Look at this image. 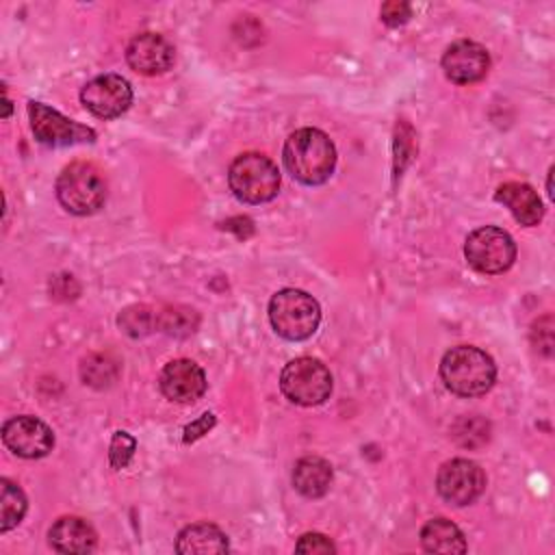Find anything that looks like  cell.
Segmentation results:
<instances>
[{"label": "cell", "instance_id": "cell-1", "mask_svg": "<svg viewBox=\"0 0 555 555\" xmlns=\"http://www.w3.org/2000/svg\"><path fill=\"white\" fill-rule=\"evenodd\" d=\"M284 165L304 184H323L336 165L332 139L317 128H299L284 143Z\"/></svg>", "mask_w": 555, "mask_h": 555}, {"label": "cell", "instance_id": "cell-2", "mask_svg": "<svg viewBox=\"0 0 555 555\" xmlns=\"http://www.w3.org/2000/svg\"><path fill=\"white\" fill-rule=\"evenodd\" d=\"M440 377L451 392L460 397H477L492 388L496 366L486 351L473 345H460L442 356Z\"/></svg>", "mask_w": 555, "mask_h": 555}, {"label": "cell", "instance_id": "cell-3", "mask_svg": "<svg viewBox=\"0 0 555 555\" xmlns=\"http://www.w3.org/2000/svg\"><path fill=\"white\" fill-rule=\"evenodd\" d=\"M269 321L286 340H304L312 336L321 321L317 299L297 288H284L269 301Z\"/></svg>", "mask_w": 555, "mask_h": 555}, {"label": "cell", "instance_id": "cell-4", "mask_svg": "<svg viewBox=\"0 0 555 555\" xmlns=\"http://www.w3.org/2000/svg\"><path fill=\"white\" fill-rule=\"evenodd\" d=\"M232 193L245 204H262L278 195L280 171L275 163L258 152H247L234 158L228 171Z\"/></svg>", "mask_w": 555, "mask_h": 555}, {"label": "cell", "instance_id": "cell-5", "mask_svg": "<svg viewBox=\"0 0 555 555\" xmlns=\"http://www.w3.org/2000/svg\"><path fill=\"white\" fill-rule=\"evenodd\" d=\"M56 197L72 215H93L106 199V182L91 163H72L56 178Z\"/></svg>", "mask_w": 555, "mask_h": 555}, {"label": "cell", "instance_id": "cell-6", "mask_svg": "<svg viewBox=\"0 0 555 555\" xmlns=\"http://www.w3.org/2000/svg\"><path fill=\"white\" fill-rule=\"evenodd\" d=\"M280 388L297 405H319L332 392V373L317 358H295L282 369Z\"/></svg>", "mask_w": 555, "mask_h": 555}, {"label": "cell", "instance_id": "cell-7", "mask_svg": "<svg viewBox=\"0 0 555 555\" xmlns=\"http://www.w3.org/2000/svg\"><path fill=\"white\" fill-rule=\"evenodd\" d=\"M464 256L479 273H503L516 260V245L505 230L483 225L466 236Z\"/></svg>", "mask_w": 555, "mask_h": 555}, {"label": "cell", "instance_id": "cell-8", "mask_svg": "<svg viewBox=\"0 0 555 555\" xmlns=\"http://www.w3.org/2000/svg\"><path fill=\"white\" fill-rule=\"evenodd\" d=\"M28 115H30V128L35 132V139L43 145L63 147V145H74V143H85L95 139V132L91 128L67 119L65 115H61L59 111L41 102H30Z\"/></svg>", "mask_w": 555, "mask_h": 555}, {"label": "cell", "instance_id": "cell-9", "mask_svg": "<svg viewBox=\"0 0 555 555\" xmlns=\"http://www.w3.org/2000/svg\"><path fill=\"white\" fill-rule=\"evenodd\" d=\"M80 102L100 119H115L132 104V87L117 74H104L89 80L80 91Z\"/></svg>", "mask_w": 555, "mask_h": 555}, {"label": "cell", "instance_id": "cell-10", "mask_svg": "<svg viewBox=\"0 0 555 555\" xmlns=\"http://www.w3.org/2000/svg\"><path fill=\"white\" fill-rule=\"evenodd\" d=\"M438 494L453 505L473 503L486 488V475L479 464L457 457L440 466L436 477Z\"/></svg>", "mask_w": 555, "mask_h": 555}, {"label": "cell", "instance_id": "cell-11", "mask_svg": "<svg viewBox=\"0 0 555 555\" xmlns=\"http://www.w3.org/2000/svg\"><path fill=\"white\" fill-rule=\"evenodd\" d=\"M2 442L20 457H43L54 447L52 429L35 416H13L2 425Z\"/></svg>", "mask_w": 555, "mask_h": 555}, {"label": "cell", "instance_id": "cell-12", "mask_svg": "<svg viewBox=\"0 0 555 555\" xmlns=\"http://www.w3.org/2000/svg\"><path fill=\"white\" fill-rule=\"evenodd\" d=\"M444 76L455 85H470L481 80L490 69V56L483 46L462 39L447 48L442 56Z\"/></svg>", "mask_w": 555, "mask_h": 555}, {"label": "cell", "instance_id": "cell-13", "mask_svg": "<svg viewBox=\"0 0 555 555\" xmlns=\"http://www.w3.org/2000/svg\"><path fill=\"white\" fill-rule=\"evenodd\" d=\"M158 382L163 395L178 403H193L206 392V375L202 366L186 358L167 362Z\"/></svg>", "mask_w": 555, "mask_h": 555}, {"label": "cell", "instance_id": "cell-14", "mask_svg": "<svg viewBox=\"0 0 555 555\" xmlns=\"http://www.w3.org/2000/svg\"><path fill=\"white\" fill-rule=\"evenodd\" d=\"M128 65L145 76L163 74L173 63V46L156 33L137 35L126 48Z\"/></svg>", "mask_w": 555, "mask_h": 555}, {"label": "cell", "instance_id": "cell-15", "mask_svg": "<svg viewBox=\"0 0 555 555\" xmlns=\"http://www.w3.org/2000/svg\"><path fill=\"white\" fill-rule=\"evenodd\" d=\"M50 546L59 553H91L98 544V535L93 527L78 516L59 518L50 531Z\"/></svg>", "mask_w": 555, "mask_h": 555}, {"label": "cell", "instance_id": "cell-16", "mask_svg": "<svg viewBox=\"0 0 555 555\" xmlns=\"http://www.w3.org/2000/svg\"><path fill=\"white\" fill-rule=\"evenodd\" d=\"M494 199L501 202L503 206H507L509 212L514 215V219L520 225H538V221L544 215L542 199L525 182H505V184H501L494 193Z\"/></svg>", "mask_w": 555, "mask_h": 555}, {"label": "cell", "instance_id": "cell-17", "mask_svg": "<svg viewBox=\"0 0 555 555\" xmlns=\"http://www.w3.org/2000/svg\"><path fill=\"white\" fill-rule=\"evenodd\" d=\"M228 546V535L210 525V522H195L184 527L178 533L176 540V551L184 555H208V553H225Z\"/></svg>", "mask_w": 555, "mask_h": 555}, {"label": "cell", "instance_id": "cell-18", "mask_svg": "<svg viewBox=\"0 0 555 555\" xmlns=\"http://www.w3.org/2000/svg\"><path fill=\"white\" fill-rule=\"evenodd\" d=\"M332 483V466L323 457L306 455L293 468V486L308 499H319Z\"/></svg>", "mask_w": 555, "mask_h": 555}, {"label": "cell", "instance_id": "cell-19", "mask_svg": "<svg viewBox=\"0 0 555 555\" xmlns=\"http://www.w3.org/2000/svg\"><path fill=\"white\" fill-rule=\"evenodd\" d=\"M421 544L429 553H466V540L457 525H453L447 518H434L427 520L421 529Z\"/></svg>", "mask_w": 555, "mask_h": 555}, {"label": "cell", "instance_id": "cell-20", "mask_svg": "<svg viewBox=\"0 0 555 555\" xmlns=\"http://www.w3.org/2000/svg\"><path fill=\"white\" fill-rule=\"evenodd\" d=\"M26 514V496L20 486L9 479L0 481V531L7 533L13 529Z\"/></svg>", "mask_w": 555, "mask_h": 555}, {"label": "cell", "instance_id": "cell-21", "mask_svg": "<svg viewBox=\"0 0 555 555\" xmlns=\"http://www.w3.org/2000/svg\"><path fill=\"white\" fill-rule=\"evenodd\" d=\"M119 325L130 336H145L158 327V312L147 306H130L119 314Z\"/></svg>", "mask_w": 555, "mask_h": 555}, {"label": "cell", "instance_id": "cell-22", "mask_svg": "<svg viewBox=\"0 0 555 555\" xmlns=\"http://www.w3.org/2000/svg\"><path fill=\"white\" fill-rule=\"evenodd\" d=\"M197 325V314L189 308H167L158 312V327L167 334H189Z\"/></svg>", "mask_w": 555, "mask_h": 555}, {"label": "cell", "instance_id": "cell-23", "mask_svg": "<svg viewBox=\"0 0 555 555\" xmlns=\"http://www.w3.org/2000/svg\"><path fill=\"white\" fill-rule=\"evenodd\" d=\"M115 375H117V364L108 362V358H104V356H93L82 364V379L89 386L104 388V386L113 384Z\"/></svg>", "mask_w": 555, "mask_h": 555}, {"label": "cell", "instance_id": "cell-24", "mask_svg": "<svg viewBox=\"0 0 555 555\" xmlns=\"http://www.w3.org/2000/svg\"><path fill=\"white\" fill-rule=\"evenodd\" d=\"M134 449H137V440L128 431H115L113 442H111V453H108L111 466L124 468L132 460Z\"/></svg>", "mask_w": 555, "mask_h": 555}, {"label": "cell", "instance_id": "cell-25", "mask_svg": "<svg viewBox=\"0 0 555 555\" xmlns=\"http://www.w3.org/2000/svg\"><path fill=\"white\" fill-rule=\"evenodd\" d=\"M297 553H336L334 542L323 535V533H304L297 544H295Z\"/></svg>", "mask_w": 555, "mask_h": 555}, {"label": "cell", "instance_id": "cell-26", "mask_svg": "<svg viewBox=\"0 0 555 555\" xmlns=\"http://www.w3.org/2000/svg\"><path fill=\"white\" fill-rule=\"evenodd\" d=\"M382 20L388 24V26H399V24H405L412 15V7L408 2H399V0H392V2H386L382 4Z\"/></svg>", "mask_w": 555, "mask_h": 555}, {"label": "cell", "instance_id": "cell-27", "mask_svg": "<svg viewBox=\"0 0 555 555\" xmlns=\"http://www.w3.org/2000/svg\"><path fill=\"white\" fill-rule=\"evenodd\" d=\"M215 425V416L212 414H202L195 423H191L186 429H184V442H191L204 434H208V429Z\"/></svg>", "mask_w": 555, "mask_h": 555}]
</instances>
